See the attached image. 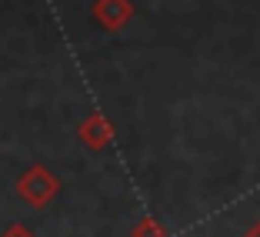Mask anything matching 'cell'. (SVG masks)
Listing matches in <instances>:
<instances>
[{
    "label": "cell",
    "mask_w": 260,
    "mask_h": 237,
    "mask_svg": "<svg viewBox=\"0 0 260 237\" xmlns=\"http://www.w3.org/2000/svg\"><path fill=\"white\" fill-rule=\"evenodd\" d=\"M240 237H260V221H257V224H250V227H247Z\"/></svg>",
    "instance_id": "obj_5"
},
{
    "label": "cell",
    "mask_w": 260,
    "mask_h": 237,
    "mask_svg": "<svg viewBox=\"0 0 260 237\" xmlns=\"http://www.w3.org/2000/svg\"><path fill=\"white\" fill-rule=\"evenodd\" d=\"M20 194H23V200H30L34 207H44L47 200L57 194V181L47 174L44 167H34L30 174L20 181Z\"/></svg>",
    "instance_id": "obj_1"
},
{
    "label": "cell",
    "mask_w": 260,
    "mask_h": 237,
    "mask_svg": "<svg viewBox=\"0 0 260 237\" xmlns=\"http://www.w3.org/2000/svg\"><path fill=\"white\" fill-rule=\"evenodd\" d=\"M80 134H84V140H87V144H93V147H104V144H107V124L100 121V117H93L90 124H84V130H80Z\"/></svg>",
    "instance_id": "obj_3"
},
{
    "label": "cell",
    "mask_w": 260,
    "mask_h": 237,
    "mask_svg": "<svg viewBox=\"0 0 260 237\" xmlns=\"http://www.w3.org/2000/svg\"><path fill=\"white\" fill-rule=\"evenodd\" d=\"M134 237H167V234H164V227L153 221V217H144V221L134 227Z\"/></svg>",
    "instance_id": "obj_4"
},
{
    "label": "cell",
    "mask_w": 260,
    "mask_h": 237,
    "mask_svg": "<svg viewBox=\"0 0 260 237\" xmlns=\"http://www.w3.org/2000/svg\"><path fill=\"white\" fill-rule=\"evenodd\" d=\"M97 17L104 20V27L117 31L120 23L130 20V4H127V0H100V4H97Z\"/></svg>",
    "instance_id": "obj_2"
}]
</instances>
